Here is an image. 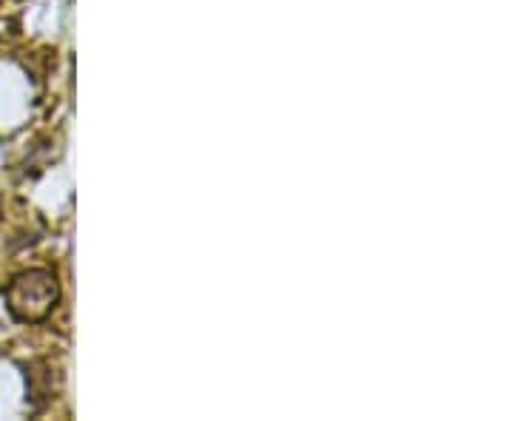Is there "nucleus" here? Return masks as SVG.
<instances>
[{
  "label": "nucleus",
  "mask_w": 512,
  "mask_h": 421,
  "mask_svg": "<svg viewBox=\"0 0 512 421\" xmlns=\"http://www.w3.org/2000/svg\"><path fill=\"white\" fill-rule=\"evenodd\" d=\"M57 285L55 276L46 271L18 276L9 288V308L20 319H43L55 308Z\"/></svg>",
  "instance_id": "1"
}]
</instances>
